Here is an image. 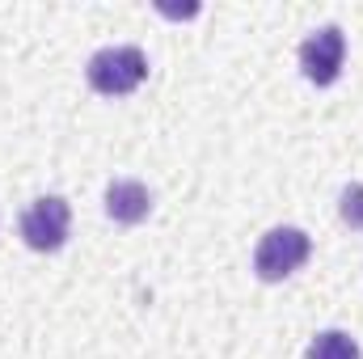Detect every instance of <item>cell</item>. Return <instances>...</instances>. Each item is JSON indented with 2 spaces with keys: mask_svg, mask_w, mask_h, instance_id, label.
Returning <instances> with one entry per match:
<instances>
[{
  "mask_svg": "<svg viewBox=\"0 0 363 359\" xmlns=\"http://www.w3.org/2000/svg\"><path fill=\"white\" fill-rule=\"evenodd\" d=\"M68 228H72V207H68V199H60V194L34 199V203L26 207V216H21V237H26V245L38 250V254L60 250V245L68 241Z\"/></svg>",
  "mask_w": 363,
  "mask_h": 359,
  "instance_id": "3",
  "label": "cell"
},
{
  "mask_svg": "<svg viewBox=\"0 0 363 359\" xmlns=\"http://www.w3.org/2000/svg\"><path fill=\"white\" fill-rule=\"evenodd\" d=\"M304 359H359V343L342 330H321L313 343H308V355Z\"/></svg>",
  "mask_w": 363,
  "mask_h": 359,
  "instance_id": "6",
  "label": "cell"
},
{
  "mask_svg": "<svg viewBox=\"0 0 363 359\" xmlns=\"http://www.w3.org/2000/svg\"><path fill=\"white\" fill-rule=\"evenodd\" d=\"M148 211H152V194L144 182L114 178L106 186V216L114 224H140V220H148Z\"/></svg>",
  "mask_w": 363,
  "mask_h": 359,
  "instance_id": "5",
  "label": "cell"
},
{
  "mask_svg": "<svg viewBox=\"0 0 363 359\" xmlns=\"http://www.w3.org/2000/svg\"><path fill=\"white\" fill-rule=\"evenodd\" d=\"M85 77H89V85L101 97H127L131 89L144 85L148 60H144L140 47H106V51H97L89 60Z\"/></svg>",
  "mask_w": 363,
  "mask_h": 359,
  "instance_id": "1",
  "label": "cell"
},
{
  "mask_svg": "<svg viewBox=\"0 0 363 359\" xmlns=\"http://www.w3.org/2000/svg\"><path fill=\"white\" fill-rule=\"evenodd\" d=\"M342 60H347V34L338 26H321L300 47V72L313 85H334L342 77Z\"/></svg>",
  "mask_w": 363,
  "mask_h": 359,
  "instance_id": "4",
  "label": "cell"
},
{
  "mask_svg": "<svg viewBox=\"0 0 363 359\" xmlns=\"http://www.w3.org/2000/svg\"><path fill=\"white\" fill-rule=\"evenodd\" d=\"M338 211H342V220H347L355 233H363V182H351V186L338 194Z\"/></svg>",
  "mask_w": 363,
  "mask_h": 359,
  "instance_id": "7",
  "label": "cell"
},
{
  "mask_svg": "<svg viewBox=\"0 0 363 359\" xmlns=\"http://www.w3.org/2000/svg\"><path fill=\"white\" fill-rule=\"evenodd\" d=\"M308 254H313L308 233H304V228L283 224V228H271V233L258 241L254 270H258V279H262V283H279V279H287V275H296V270L304 267V263H308Z\"/></svg>",
  "mask_w": 363,
  "mask_h": 359,
  "instance_id": "2",
  "label": "cell"
}]
</instances>
